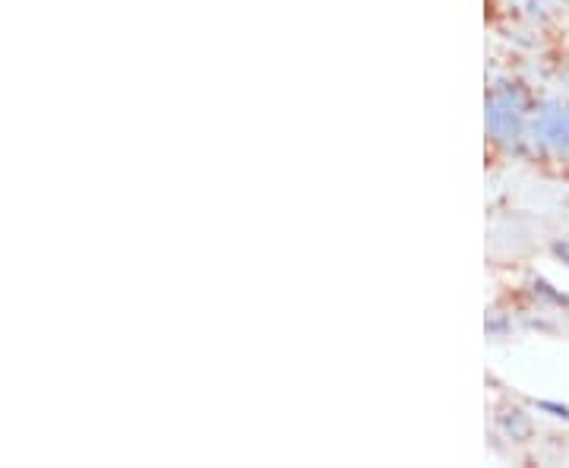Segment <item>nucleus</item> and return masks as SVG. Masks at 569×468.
<instances>
[]
</instances>
